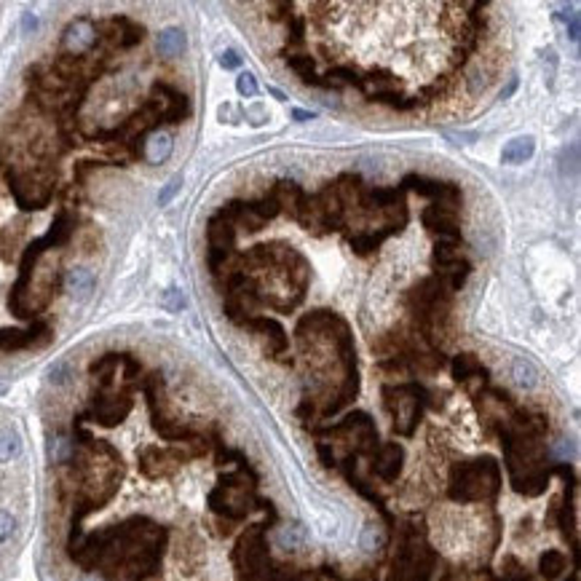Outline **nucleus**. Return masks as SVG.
Segmentation results:
<instances>
[{"label": "nucleus", "mask_w": 581, "mask_h": 581, "mask_svg": "<svg viewBox=\"0 0 581 581\" xmlns=\"http://www.w3.org/2000/svg\"><path fill=\"white\" fill-rule=\"evenodd\" d=\"M46 341L49 338V325L46 322H35L30 330H0V351H17L24 346H33L35 341Z\"/></svg>", "instance_id": "9"}, {"label": "nucleus", "mask_w": 581, "mask_h": 581, "mask_svg": "<svg viewBox=\"0 0 581 581\" xmlns=\"http://www.w3.org/2000/svg\"><path fill=\"white\" fill-rule=\"evenodd\" d=\"M14 528H17V520H14V514L6 512V509H0V544L11 539Z\"/></svg>", "instance_id": "30"}, {"label": "nucleus", "mask_w": 581, "mask_h": 581, "mask_svg": "<svg viewBox=\"0 0 581 581\" xmlns=\"http://www.w3.org/2000/svg\"><path fill=\"white\" fill-rule=\"evenodd\" d=\"M501 490V469L490 456H482L477 461L456 463L450 469L447 496L458 504H474L496 498Z\"/></svg>", "instance_id": "1"}, {"label": "nucleus", "mask_w": 581, "mask_h": 581, "mask_svg": "<svg viewBox=\"0 0 581 581\" xmlns=\"http://www.w3.org/2000/svg\"><path fill=\"white\" fill-rule=\"evenodd\" d=\"M560 19L565 22V27H568V38L571 40H579V14H560Z\"/></svg>", "instance_id": "39"}, {"label": "nucleus", "mask_w": 581, "mask_h": 581, "mask_svg": "<svg viewBox=\"0 0 581 581\" xmlns=\"http://www.w3.org/2000/svg\"><path fill=\"white\" fill-rule=\"evenodd\" d=\"M244 327H247V330H252V332H263V335L271 341V354H274V357L284 354V351H287V346H290L284 327L279 325L276 319H268V316H249V319L244 322Z\"/></svg>", "instance_id": "10"}, {"label": "nucleus", "mask_w": 581, "mask_h": 581, "mask_svg": "<svg viewBox=\"0 0 581 581\" xmlns=\"http://www.w3.org/2000/svg\"><path fill=\"white\" fill-rule=\"evenodd\" d=\"M292 118L295 121H313V113H311V110H292Z\"/></svg>", "instance_id": "42"}, {"label": "nucleus", "mask_w": 581, "mask_h": 581, "mask_svg": "<svg viewBox=\"0 0 581 581\" xmlns=\"http://www.w3.org/2000/svg\"><path fill=\"white\" fill-rule=\"evenodd\" d=\"M249 209H252V212H255V215L263 222H268V220H276V217L281 215V201H279L274 193L268 190L263 199H257V201H249Z\"/></svg>", "instance_id": "21"}, {"label": "nucleus", "mask_w": 581, "mask_h": 581, "mask_svg": "<svg viewBox=\"0 0 581 581\" xmlns=\"http://www.w3.org/2000/svg\"><path fill=\"white\" fill-rule=\"evenodd\" d=\"M549 485V472L547 469H539V472H528V474H520L512 479V488L522 496H541Z\"/></svg>", "instance_id": "16"}, {"label": "nucleus", "mask_w": 581, "mask_h": 581, "mask_svg": "<svg viewBox=\"0 0 581 581\" xmlns=\"http://www.w3.org/2000/svg\"><path fill=\"white\" fill-rule=\"evenodd\" d=\"M512 378H514V383H517V386H522V389H533V386H536V380H539V373H536V367H533L528 359H514Z\"/></svg>", "instance_id": "24"}, {"label": "nucleus", "mask_w": 581, "mask_h": 581, "mask_svg": "<svg viewBox=\"0 0 581 581\" xmlns=\"http://www.w3.org/2000/svg\"><path fill=\"white\" fill-rule=\"evenodd\" d=\"M22 442H19L17 431L11 428H0V463H8L11 458H17Z\"/></svg>", "instance_id": "25"}, {"label": "nucleus", "mask_w": 581, "mask_h": 581, "mask_svg": "<svg viewBox=\"0 0 581 581\" xmlns=\"http://www.w3.org/2000/svg\"><path fill=\"white\" fill-rule=\"evenodd\" d=\"M514 88H517V78H512V81L506 84V88L501 91V100H509V97H512V94H514Z\"/></svg>", "instance_id": "43"}, {"label": "nucleus", "mask_w": 581, "mask_h": 581, "mask_svg": "<svg viewBox=\"0 0 581 581\" xmlns=\"http://www.w3.org/2000/svg\"><path fill=\"white\" fill-rule=\"evenodd\" d=\"M220 68H225V70H236V68H241V56L233 49H228V52H222L220 54Z\"/></svg>", "instance_id": "37"}, {"label": "nucleus", "mask_w": 581, "mask_h": 581, "mask_svg": "<svg viewBox=\"0 0 581 581\" xmlns=\"http://www.w3.org/2000/svg\"><path fill=\"white\" fill-rule=\"evenodd\" d=\"M161 303H164L166 311H174V313H177V311H183V308H185V295H183L180 290H166L164 292V300H161Z\"/></svg>", "instance_id": "29"}, {"label": "nucleus", "mask_w": 581, "mask_h": 581, "mask_svg": "<svg viewBox=\"0 0 581 581\" xmlns=\"http://www.w3.org/2000/svg\"><path fill=\"white\" fill-rule=\"evenodd\" d=\"M297 415H300V418H311V415H313V399H303V405H300V408H297Z\"/></svg>", "instance_id": "41"}, {"label": "nucleus", "mask_w": 581, "mask_h": 581, "mask_svg": "<svg viewBox=\"0 0 581 581\" xmlns=\"http://www.w3.org/2000/svg\"><path fill=\"white\" fill-rule=\"evenodd\" d=\"M383 402L394 415V431L402 437H412L415 426L421 424L424 410L434 408V396L424 383L410 380V383H396V386H383Z\"/></svg>", "instance_id": "3"}, {"label": "nucleus", "mask_w": 581, "mask_h": 581, "mask_svg": "<svg viewBox=\"0 0 581 581\" xmlns=\"http://www.w3.org/2000/svg\"><path fill=\"white\" fill-rule=\"evenodd\" d=\"M155 94H164L166 97V107H164V121L166 123H180L183 118L190 116V102L183 91H177L174 86L169 84H155L153 86Z\"/></svg>", "instance_id": "11"}, {"label": "nucleus", "mask_w": 581, "mask_h": 581, "mask_svg": "<svg viewBox=\"0 0 581 581\" xmlns=\"http://www.w3.org/2000/svg\"><path fill=\"white\" fill-rule=\"evenodd\" d=\"M399 188L415 190L418 196L431 199L437 206H444L450 212H458V206H461V188L456 183H440V180H431L424 174H405Z\"/></svg>", "instance_id": "4"}, {"label": "nucleus", "mask_w": 581, "mask_h": 581, "mask_svg": "<svg viewBox=\"0 0 581 581\" xmlns=\"http://www.w3.org/2000/svg\"><path fill=\"white\" fill-rule=\"evenodd\" d=\"M271 22H281V19H290L292 17V3H276L271 6Z\"/></svg>", "instance_id": "36"}, {"label": "nucleus", "mask_w": 581, "mask_h": 581, "mask_svg": "<svg viewBox=\"0 0 581 581\" xmlns=\"http://www.w3.org/2000/svg\"><path fill=\"white\" fill-rule=\"evenodd\" d=\"M364 426H373V418H370L367 412L354 410V412H348V415L343 418L341 424H335V426L316 428V434H332V437H341V434H348V431H359V428H364Z\"/></svg>", "instance_id": "18"}, {"label": "nucleus", "mask_w": 581, "mask_h": 581, "mask_svg": "<svg viewBox=\"0 0 581 581\" xmlns=\"http://www.w3.org/2000/svg\"><path fill=\"white\" fill-rule=\"evenodd\" d=\"M303 536H306V533H303V528H300V525H295V528H292V533L290 530H284V533H281V547H297V544H300V541H303Z\"/></svg>", "instance_id": "33"}, {"label": "nucleus", "mask_w": 581, "mask_h": 581, "mask_svg": "<svg viewBox=\"0 0 581 581\" xmlns=\"http://www.w3.org/2000/svg\"><path fill=\"white\" fill-rule=\"evenodd\" d=\"M24 30H35V17L33 14H24Z\"/></svg>", "instance_id": "44"}, {"label": "nucleus", "mask_w": 581, "mask_h": 581, "mask_svg": "<svg viewBox=\"0 0 581 581\" xmlns=\"http://www.w3.org/2000/svg\"><path fill=\"white\" fill-rule=\"evenodd\" d=\"M536 150V139L533 137H514L504 145L501 150V161L504 164H525Z\"/></svg>", "instance_id": "17"}, {"label": "nucleus", "mask_w": 581, "mask_h": 581, "mask_svg": "<svg viewBox=\"0 0 581 581\" xmlns=\"http://www.w3.org/2000/svg\"><path fill=\"white\" fill-rule=\"evenodd\" d=\"M284 59H287L290 70L297 72V78H300V81L316 72V59H313L311 54H284Z\"/></svg>", "instance_id": "27"}, {"label": "nucleus", "mask_w": 581, "mask_h": 581, "mask_svg": "<svg viewBox=\"0 0 581 581\" xmlns=\"http://www.w3.org/2000/svg\"><path fill=\"white\" fill-rule=\"evenodd\" d=\"M434 568H437V552L428 547L424 530L412 525L402 528L389 581H428L434 576Z\"/></svg>", "instance_id": "2"}, {"label": "nucleus", "mask_w": 581, "mask_h": 581, "mask_svg": "<svg viewBox=\"0 0 581 581\" xmlns=\"http://www.w3.org/2000/svg\"><path fill=\"white\" fill-rule=\"evenodd\" d=\"M185 46H188V40H185V33L180 27H166L158 35V52L164 56H180L185 52Z\"/></svg>", "instance_id": "19"}, {"label": "nucleus", "mask_w": 581, "mask_h": 581, "mask_svg": "<svg viewBox=\"0 0 581 581\" xmlns=\"http://www.w3.org/2000/svg\"><path fill=\"white\" fill-rule=\"evenodd\" d=\"M367 102L386 104V107H392V110L405 113V110L418 107L421 100H418V97H405L399 88H375V91H367Z\"/></svg>", "instance_id": "14"}, {"label": "nucleus", "mask_w": 581, "mask_h": 581, "mask_svg": "<svg viewBox=\"0 0 581 581\" xmlns=\"http://www.w3.org/2000/svg\"><path fill=\"white\" fill-rule=\"evenodd\" d=\"M236 91H239L241 97H255L257 94V81L252 72H241L239 78H236Z\"/></svg>", "instance_id": "28"}, {"label": "nucleus", "mask_w": 581, "mask_h": 581, "mask_svg": "<svg viewBox=\"0 0 581 581\" xmlns=\"http://www.w3.org/2000/svg\"><path fill=\"white\" fill-rule=\"evenodd\" d=\"M380 541H383V539H380V530L373 528V525L364 530V536H362V547H364V549H375V547H380Z\"/></svg>", "instance_id": "35"}, {"label": "nucleus", "mask_w": 581, "mask_h": 581, "mask_svg": "<svg viewBox=\"0 0 581 581\" xmlns=\"http://www.w3.org/2000/svg\"><path fill=\"white\" fill-rule=\"evenodd\" d=\"M316 453H319V461L325 463L327 469H332L335 466V456H332V447L325 442H316Z\"/></svg>", "instance_id": "40"}, {"label": "nucleus", "mask_w": 581, "mask_h": 581, "mask_svg": "<svg viewBox=\"0 0 581 581\" xmlns=\"http://www.w3.org/2000/svg\"><path fill=\"white\" fill-rule=\"evenodd\" d=\"M180 185H183V177H171L169 183H166V188L158 193V204H161V206L169 204L171 199H174V193L180 190Z\"/></svg>", "instance_id": "32"}, {"label": "nucleus", "mask_w": 581, "mask_h": 581, "mask_svg": "<svg viewBox=\"0 0 581 581\" xmlns=\"http://www.w3.org/2000/svg\"><path fill=\"white\" fill-rule=\"evenodd\" d=\"M65 284H68V292H72L75 297L84 300L94 290V274L86 271V268H72L68 274V279H65Z\"/></svg>", "instance_id": "20"}, {"label": "nucleus", "mask_w": 581, "mask_h": 581, "mask_svg": "<svg viewBox=\"0 0 581 581\" xmlns=\"http://www.w3.org/2000/svg\"><path fill=\"white\" fill-rule=\"evenodd\" d=\"M450 373H453V378L458 380V383H466V380H472V378H488V370H485V364L474 357V354H458L456 359L450 362Z\"/></svg>", "instance_id": "15"}, {"label": "nucleus", "mask_w": 581, "mask_h": 581, "mask_svg": "<svg viewBox=\"0 0 581 581\" xmlns=\"http://www.w3.org/2000/svg\"><path fill=\"white\" fill-rule=\"evenodd\" d=\"M206 241H209V249L233 255V247H236V225L228 222L225 217H220V215L209 217V222H206Z\"/></svg>", "instance_id": "8"}, {"label": "nucleus", "mask_w": 581, "mask_h": 581, "mask_svg": "<svg viewBox=\"0 0 581 581\" xmlns=\"http://www.w3.org/2000/svg\"><path fill=\"white\" fill-rule=\"evenodd\" d=\"M458 241H437L434 247V255H431V265L437 268V274L444 271L453 260H458Z\"/></svg>", "instance_id": "22"}, {"label": "nucleus", "mask_w": 581, "mask_h": 581, "mask_svg": "<svg viewBox=\"0 0 581 581\" xmlns=\"http://www.w3.org/2000/svg\"><path fill=\"white\" fill-rule=\"evenodd\" d=\"M370 458H373V469H375L378 477L383 479V482H394V479L399 477V472H402L405 450H402V444L389 442L383 444V447H378Z\"/></svg>", "instance_id": "7"}, {"label": "nucleus", "mask_w": 581, "mask_h": 581, "mask_svg": "<svg viewBox=\"0 0 581 581\" xmlns=\"http://www.w3.org/2000/svg\"><path fill=\"white\" fill-rule=\"evenodd\" d=\"M394 233H399V231L392 228V225H383V228H378V231H362V233L348 236V244H351V249H354L357 255L367 257L373 249H378L383 241L389 239V236H394Z\"/></svg>", "instance_id": "13"}, {"label": "nucleus", "mask_w": 581, "mask_h": 581, "mask_svg": "<svg viewBox=\"0 0 581 581\" xmlns=\"http://www.w3.org/2000/svg\"><path fill=\"white\" fill-rule=\"evenodd\" d=\"M142 153L148 155L153 164H161V161H166L171 153V137H166V134H158V137H153L148 145H145V150Z\"/></svg>", "instance_id": "26"}, {"label": "nucleus", "mask_w": 581, "mask_h": 581, "mask_svg": "<svg viewBox=\"0 0 581 581\" xmlns=\"http://www.w3.org/2000/svg\"><path fill=\"white\" fill-rule=\"evenodd\" d=\"M220 217H225L228 222H233V225H239V228H244V231H249V233H257L265 222L257 217L255 212L249 209V201H228L225 206H220V212H217Z\"/></svg>", "instance_id": "12"}, {"label": "nucleus", "mask_w": 581, "mask_h": 581, "mask_svg": "<svg viewBox=\"0 0 581 581\" xmlns=\"http://www.w3.org/2000/svg\"><path fill=\"white\" fill-rule=\"evenodd\" d=\"M247 121H249L252 126H260V123H265V121H268V113H265V107H263V104H255V107H249V110H247Z\"/></svg>", "instance_id": "38"}, {"label": "nucleus", "mask_w": 581, "mask_h": 581, "mask_svg": "<svg viewBox=\"0 0 581 581\" xmlns=\"http://www.w3.org/2000/svg\"><path fill=\"white\" fill-rule=\"evenodd\" d=\"M539 571H541L544 579H557V576L565 571V555L563 552H557V549L544 552L541 560H539Z\"/></svg>", "instance_id": "23"}, {"label": "nucleus", "mask_w": 581, "mask_h": 581, "mask_svg": "<svg viewBox=\"0 0 581 581\" xmlns=\"http://www.w3.org/2000/svg\"><path fill=\"white\" fill-rule=\"evenodd\" d=\"M421 220H424V228H426V231H431L434 236H440V241L461 239V228H458V222H456V212H450V209H444V206H437V204L426 206L424 215H421Z\"/></svg>", "instance_id": "5"}, {"label": "nucleus", "mask_w": 581, "mask_h": 581, "mask_svg": "<svg viewBox=\"0 0 581 581\" xmlns=\"http://www.w3.org/2000/svg\"><path fill=\"white\" fill-rule=\"evenodd\" d=\"M290 38L292 43H303L306 40V19L303 17H290Z\"/></svg>", "instance_id": "31"}, {"label": "nucleus", "mask_w": 581, "mask_h": 581, "mask_svg": "<svg viewBox=\"0 0 581 581\" xmlns=\"http://www.w3.org/2000/svg\"><path fill=\"white\" fill-rule=\"evenodd\" d=\"M485 86H488V72H485L482 68L474 70V72L469 75V88H472V94H479Z\"/></svg>", "instance_id": "34"}, {"label": "nucleus", "mask_w": 581, "mask_h": 581, "mask_svg": "<svg viewBox=\"0 0 581 581\" xmlns=\"http://www.w3.org/2000/svg\"><path fill=\"white\" fill-rule=\"evenodd\" d=\"M94 43H97V27L86 17L75 19L68 30H65V40H62L68 56H84Z\"/></svg>", "instance_id": "6"}]
</instances>
